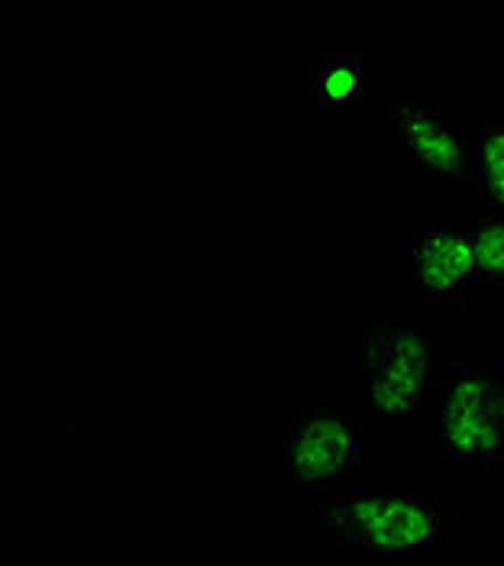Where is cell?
I'll use <instances>...</instances> for the list:
<instances>
[{
    "mask_svg": "<svg viewBox=\"0 0 504 566\" xmlns=\"http://www.w3.org/2000/svg\"><path fill=\"white\" fill-rule=\"evenodd\" d=\"M453 512L427 495L385 492V489H346L330 505V531L339 551L366 554L372 560L408 557L433 544Z\"/></svg>",
    "mask_w": 504,
    "mask_h": 566,
    "instance_id": "cell-1",
    "label": "cell"
},
{
    "mask_svg": "<svg viewBox=\"0 0 504 566\" xmlns=\"http://www.w3.org/2000/svg\"><path fill=\"white\" fill-rule=\"evenodd\" d=\"M437 366V340L420 324L395 321L366 334V398L391 421H405L427 405Z\"/></svg>",
    "mask_w": 504,
    "mask_h": 566,
    "instance_id": "cell-2",
    "label": "cell"
},
{
    "mask_svg": "<svg viewBox=\"0 0 504 566\" xmlns=\"http://www.w3.org/2000/svg\"><path fill=\"white\" fill-rule=\"evenodd\" d=\"M440 447L462 463L504 457V382L498 369L469 363L450 373L440 392Z\"/></svg>",
    "mask_w": 504,
    "mask_h": 566,
    "instance_id": "cell-3",
    "label": "cell"
},
{
    "mask_svg": "<svg viewBox=\"0 0 504 566\" xmlns=\"http://www.w3.org/2000/svg\"><path fill=\"white\" fill-rule=\"evenodd\" d=\"M359 463V428L349 415L301 408L285 437V482L294 495H324Z\"/></svg>",
    "mask_w": 504,
    "mask_h": 566,
    "instance_id": "cell-4",
    "label": "cell"
},
{
    "mask_svg": "<svg viewBox=\"0 0 504 566\" xmlns=\"http://www.w3.org/2000/svg\"><path fill=\"white\" fill-rule=\"evenodd\" d=\"M388 124L401 156L433 181L469 178V146L460 127L437 107L414 97L388 101Z\"/></svg>",
    "mask_w": 504,
    "mask_h": 566,
    "instance_id": "cell-5",
    "label": "cell"
},
{
    "mask_svg": "<svg viewBox=\"0 0 504 566\" xmlns=\"http://www.w3.org/2000/svg\"><path fill=\"white\" fill-rule=\"evenodd\" d=\"M411 272L427 302L450 305L479 279L472 233L465 227H427L411 237Z\"/></svg>",
    "mask_w": 504,
    "mask_h": 566,
    "instance_id": "cell-6",
    "label": "cell"
},
{
    "mask_svg": "<svg viewBox=\"0 0 504 566\" xmlns=\"http://www.w3.org/2000/svg\"><path fill=\"white\" fill-rule=\"evenodd\" d=\"M311 87L327 104H349L363 91V65L353 55H321L311 62Z\"/></svg>",
    "mask_w": 504,
    "mask_h": 566,
    "instance_id": "cell-7",
    "label": "cell"
},
{
    "mask_svg": "<svg viewBox=\"0 0 504 566\" xmlns=\"http://www.w3.org/2000/svg\"><path fill=\"white\" fill-rule=\"evenodd\" d=\"M475 175L485 195L504 211V120L485 117L475 133Z\"/></svg>",
    "mask_w": 504,
    "mask_h": 566,
    "instance_id": "cell-8",
    "label": "cell"
},
{
    "mask_svg": "<svg viewBox=\"0 0 504 566\" xmlns=\"http://www.w3.org/2000/svg\"><path fill=\"white\" fill-rule=\"evenodd\" d=\"M475 262H479V279L504 282V211L482 214L469 227Z\"/></svg>",
    "mask_w": 504,
    "mask_h": 566,
    "instance_id": "cell-9",
    "label": "cell"
}]
</instances>
